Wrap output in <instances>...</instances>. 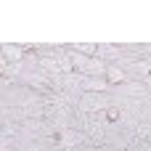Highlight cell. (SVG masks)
<instances>
[{"label": "cell", "instance_id": "277c9868", "mask_svg": "<svg viewBox=\"0 0 151 151\" xmlns=\"http://www.w3.org/2000/svg\"><path fill=\"white\" fill-rule=\"evenodd\" d=\"M77 50H80V53H96L98 48H96V45H77Z\"/></svg>", "mask_w": 151, "mask_h": 151}, {"label": "cell", "instance_id": "7a4b0ae2", "mask_svg": "<svg viewBox=\"0 0 151 151\" xmlns=\"http://www.w3.org/2000/svg\"><path fill=\"white\" fill-rule=\"evenodd\" d=\"M82 88L85 90H104L106 88V80H82Z\"/></svg>", "mask_w": 151, "mask_h": 151}, {"label": "cell", "instance_id": "3957f363", "mask_svg": "<svg viewBox=\"0 0 151 151\" xmlns=\"http://www.w3.org/2000/svg\"><path fill=\"white\" fill-rule=\"evenodd\" d=\"M106 119H109V122H117V119H119V109H117V106L106 109Z\"/></svg>", "mask_w": 151, "mask_h": 151}, {"label": "cell", "instance_id": "6da1fadb", "mask_svg": "<svg viewBox=\"0 0 151 151\" xmlns=\"http://www.w3.org/2000/svg\"><path fill=\"white\" fill-rule=\"evenodd\" d=\"M106 82H111V85L125 82V72H122V69H117V66H109V69H106Z\"/></svg>", "mask_w": 151, "mask_h": 151}]
</instances>
